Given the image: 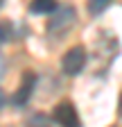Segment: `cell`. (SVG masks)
Wrapping results in <instances>:
<instances>
[{
	"label": "cell",
	"instance_id": "cell-5",
	"mask_svg": "<svg viewBox=\"0 0 122 127\" xmlns=\"http://www.w3.org/2000/svg\"><path fill=\"white\" fill-rule=\"evenodd\" d=\"M34 14H50L57 9V2L54 0H32V5H29Z\"/></svg>",
	"mask_w": 122,
	"mask_h": 127
},
{
	"label": "cell",
	"instance_id": "cell-12",
	"mask_svg": "<svg viewBox=\"0 0 122 127\" xmlns=\"http://www.w3.org/2000/svg\"><path fill=\"white\" fill-rule=\"evenodd\" d=\"M2 5H5V0H0V7H2Z\"/></svg>",
	"mask_w": 122,
	"mask_h": 127
},
{
	"label": "cell",
	"instance_id": "cell-6",
	"mask_svg": "<svg viewBox=\"0 0 122 127\" xmlns=\"http://www.w3.org/2000/svg\"><path fill=\"white\" fill-rule=\"evenodd\" d=\"M27 127H52V123H50V118L45 116V114L36 111V114H32V116L27 118Z\"/></svg>",
	"mask_w": 122,
	"mask_h": 127
},
{
	"label": "cell",
	"instance_id": "cell-1",
	"mask_svg": "<svg viewBox=\"0 0 122 127\" xmlns=\"http://www.w3.org/2000/svg\"><path fill=\"white\" fill-rule=\"evenodd\" d=\"M75 21H77V11H75L72 5H63L52 11L50 21H48V32L52 36H61L66 34V32L75 25Z\"/></svg>",
	"mask_w": 122,
	"mask_h": 127
},
{
	"label": "cell",
	"instance_id": "cell-8",
	"mask_svg": "<svg viewBox=\"0 0 122 127\" xmlns=\"http://www.w3.org/2000/svg\"><path fill=\"white\" fill-rule=\"evenodd\" d=\"M9 39V25H0V43H5Z\"/></svg>",
	"mask_w": 122,
	"mask_h": 127
},
{
	"label": "cell",
	"instance_id": "cell-11",
	"mask_svg": "<svg viewBox=\"0 0 122 127\" xmlns=\"http://www.w3.org/2000/svg\"><path fill=\"white\" fill-rule=\"evenodd\" d=\"M2 70H5V61H2V57H0V75H2Z\"/></svg>",
	"mask_w": 122,
	"mask_h": 127
},
{
	"label": "cell",
	"instance_id": "cell-7",
	"mask_svg": "<svg viewBox=\"0 0 122 127\" xmlns=\"http://www.w3.org/2000/svg\"><path fill=\"white\" fill-rule=\"evenodd\" d=\"M109 5H111V0H88V11L93 14V16H97V14H102Z\"/></svg>",
	"mask_w": 122,
	"mask_h": 127
},
{
	"label": "cell",
	"instance_id": "cell-4",
	"mask_svg": "<svg viewBox=\"0 0 122 127\" xmlns=\"http://www.w3.org/2000/svg\"><path fill=\"white\" fill-rule=\"evenodd\" d=\"M34 84H36V75L32 70H25L23 73V79H20V86L16 89V93H14V104H25L29 100V95H32L34 91Z\"/></svg>",
	"mask_w": 122,
	"mask_h": 127
},
{
	"label": "cell",
	"instance_id": "cell-3",
	"mask_svg": "<svg viewBox=\"0 0 122 127\" xmlns=\"http://www.w3.org/2000/svg\"><path fill=\"white\" fill-rule=\"evenodd\" d=\"M54 123L61 125V127H81V120H79V114H77V109H75L72 102L63 100V102H59L54 107Z\"/></svg>",
	"mask_w": 122,
	"mask_h": 127
},
{
	"label": "cell",
	"instance_id": "cell-9",
	"mask_svg": "<svg viewBox=\"0 0 122 127\" xmlns=\"http://www.w3.org/2000/svg\"><path fill=\"white\" fill-rule=\"evenodd\" d=\"M2 104H5V91L0 89V109H2Z\"/></svg>",
	"mask_w": 122,
	"mask_h": 127
},
{
	"label": "cell",
	"instance_id": "cell-10",
	"mask_svg": "<svg viewBox=\"0 0 122 127\" xmlns=\"http://www.w3.org/2000/svg\"><path fill=\"white\" fill-rule=\"evenodd\" d=\"M118 114H120V118H122V98H120V104H118Z\"/></svg>",
	"mask_w": 122,
	"mask_h": 127
},
{
	"label": "cell",
	"instance_id": "cell-2",
	"mask_svg": "<svg viewBox=\"0 0 122 127\" xmlns=\"http://www.w3.org/2000/svg\"><path fill=\"white\" fill-rule=\"evenodd\" d=\"M86 66V48L84 45H75L63 55L61 59V68L66 75H79Z\"/></svg>",
	"mask_w": 122,
	"mask_h": 127
}]
</instances>
